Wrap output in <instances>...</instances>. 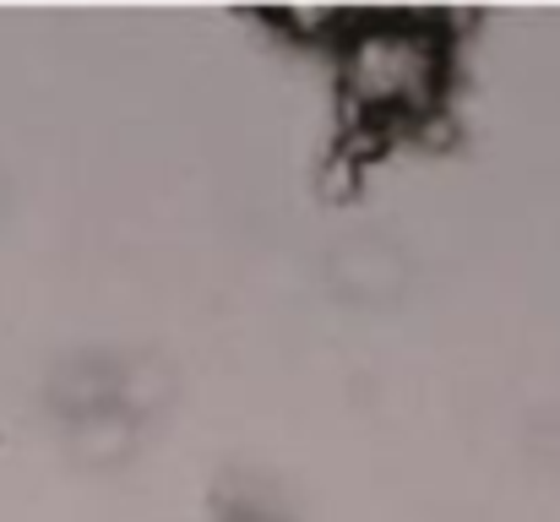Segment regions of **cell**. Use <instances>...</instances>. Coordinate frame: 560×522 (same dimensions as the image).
Segmentation results:
<instances>
[{
    "instance_id": "6da1fadb",
    "label": "cell",
    "mask_w": 560,
    "mask_h": 522,
    "mask_svg": "<svg viewBox=\"0 0 560 522\" xmlns=\"http://www.w3.org/2000/svg\"><path fill=\"white\" fill-rule=\"evenodd\" d=\"M338 88L360 126L371 131H413L435 115L446 93L452 44L435 16L413 11H349L338 38Z\"/></svg>"
}]
</instances>
